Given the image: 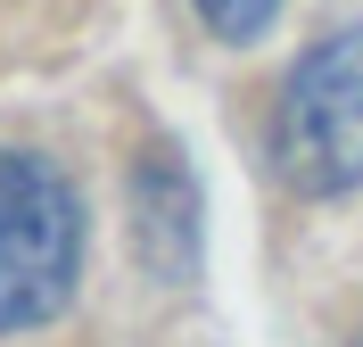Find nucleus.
Instances as JSON below:
<instances>
[{"label": "nucleus", "mask_w": 363, "mask_h": 347, "mask_svg": "<svg viewBox=\"0 0 363 347\" xmlns=\"http://www.w3.org/2000/svg\"><path fill=\"white\" fill-rule=\"evenodd\" d=\"M272 174L297 199L363 190V25L322 33L272 92Z\"/></svg>", "instance_id": "1"}, {"label": "nucleus", "mask_w": 363, "mask_h": 347, "mask_svg": "<svg viewBox=\"0 0 363 347\" xmlns=\"http://www.w3.org/2000/svg\"><path fill=\"white\" fill-rule=\"evenodd\" d=\"M83 199L50 158L0 149V331H33L74 298Z\"/></svg>", "instance_id": "2"}, {"label": "nucleus", "mask_w": 363, "mask_h": 347, "mask_svg": "<svg viewBox=\"0 0 363 347\" xmlns=\"http://www.w3.org/2000/svg\"><path fill=\"white\" fill-rule=\"evenodd\" d=\"M133 207H140V248H149V265H157V273H190V256H199V190H190V174H182V158L165 141L140 158Z\"/></svg>", "instance_id": "3"}, {"label": "nucleus", "mask_w": 363, "mask_h": 347, "mask_svg": "<svg viewBox=\"0 0 363 347\" xmlns=\"http://www.w3.org/2000/svg\"><path fill=\"white\" fill-rule=\"evenodd\" d=\"M190 9L206 17V33H215V42H256V33L281 17V0H190Z\"/></svg>", "instance_id": "4"}, {"label": "nucleus", "mask_w": 363, "mask_h": 347, "mask_svg": "<svg viewBox=\"0 0 363 347\" xmlns=\"http://www.w3.org/2000/svg\"><path fill=\"white\" fill-rule=\"evenodd\" d=\"M355 347H363V331H355Z\"/></svg>", "instance_id": "5"}]
</instances>
